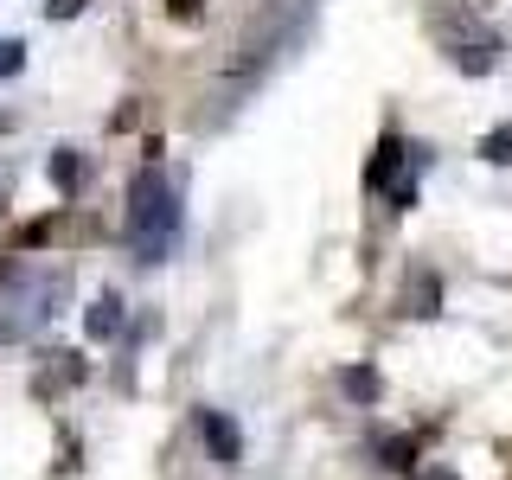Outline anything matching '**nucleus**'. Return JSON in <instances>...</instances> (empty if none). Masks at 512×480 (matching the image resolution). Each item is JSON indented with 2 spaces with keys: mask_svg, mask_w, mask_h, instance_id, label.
<instances>
[{
  "mask_svg": "<svg viewBox=\"0 0 512 480\" xmlns=\"http://www.w3.org/2000/svg\"><path fill=\"white\" fill-rule=\"evenodd\" d=\"M429 39H436V52L455 64L461 77H487L493 64H500V32L480 20L474 7H461V0L429 7Z\"/></svg>",
  "mask_w": 512,
  "mask_h": 480,
  "instance_id": "7ed1b4c3",
  "label": "nucleus"
},
{
  "mask_svg": "<svg viewBox=\"0 0 512 480\" xmlns=\"http://www.w3.org/2000/svg\"><path fill=\"white\" fill-rule=\"evenodd\" d=\"M397 160H404V141L384 135V141H378V154H372V167H365V192H384V186H391Z\"/></svg>",
  "mask_w": 512,
  "mask_h": 480,
  "instance_id": "0eeeda50",
  "label": "nucleus"
},
{
  "mask_svg": "<svg viewBox=\"0 0 512 480\" xmlns=\"http://www.w3.org/2000/svg\"><path fill=\"white\" fill-rule=\"evenodd\" d=\"M410 480H461V474H448V468H416Z\"/></svg>",
  "mask_w": 512,
  "mask_h": 480,
  "instance_id": "4468645a",
  "label": "nucleus"
},
{
  "mask_svg": "<svg viewBox=\"0 0 512 480\" xmlns=\"http://www.w3.org/2000/svg\"><path fill=\"white\" fill-rule=\"evenodd\" d=\"M20 64H26V45L20 39H0V77H13Z\"/></svg>",
  "mask_w": 512,
  "mask_h": 480,
  "instance_id": "f8f14e48",
  "label": "nucleus"
},
{
  "mask_svg": "<svg viewBox=\"0 0 512 480\" xmlns=\"http://www.w3.org/2000/svg\"><path fill=\"white\" fill-rule=\"evenodd\" d=\"M52 180H58V192H77V186H84V160H77V148H58L52 154Z\"/></svg>",
  "mask_w": 512,
  "mask_h": 480,
  "instance_id": "9d476101",
  "label": "nucleus"
},
{
  "mask_svg": "<svg viewBox=\"0 0 512 480\" xmlns=\"http://www.w3.org/2000/svg\"><path fill=\"white\" fill-rule=\"evenodd\" d=\"M480 160H493V167H512V122L493 128V135L480 141Z\"/></svg>",
  "mask_w": 512,
  "mask_h": 480,
  "instance_id": "9b49d317",
  "label": "nucleus"
},
{
  "mask_svg": "<svg viewBox=\"0 0 512 480\" xmlns=\"http://www.w3.org/2000/svg\"><path fill=\"white\" fill-rule=\"evenodd\" d=\"M90 0H45V20H77Z\"/></svg>",
  "mask_w": 512,
  "mask_h": 480,
  "instance_id": "ddd939ff",
  "label": "nucleus"
},
{
  "mask_svg": "<svg viewBox=\"0 0 512 480\" xmlns=\"http://www.w3.org/2000/svg\"><path fill=\"white\" fill-rule=\"evenodd\" d=\"M340 391L352 397V404H378V397H384V378L372 372V365H346V372H340Z\"/></svg>",
  "mask_w": 512,
  "mask_h": 480,
  "instance_id": "1a4fd4ad",
  "label": "nucleus"
},
{
  "mask_svg": "<svg viewBox=\"0 0 512 480\" xmlns=\"http://www.w3.org/2000/svg\"><path fill=\"white\" fill-rule=\"evenodd\" d=\"M122 320H128V314H122V295H109V288H103V295L84 308V333H90V340H116Z\"/></svg>",
  "mask_w": 512,
  "mask_h": 480,
  "instance_id": "423d86ee",
  "label": "nucleus"
},
{
  "mask_svg": "<svg viewBox=\"0 0 512 480\" xmlns=\"http://www.w3.org/2000/svg\"><path fill=\"white\" fill-rule=\"evenodd\" d=\"M199 436H205V448H212L218 468H244V429H237L224 410H212V404L199 410Z\"/></svg>",
  "mask_w": 512,
  "mask_h": 480,
  "instance_id": "20e7f679",
  "label": "nucleus"
},
{
  "mask_svg": "<svg viewBox=\"0 0 512 480\" xmlns=\"http://www.w3.org/2000/svg\"><path fill=\"white\" fill-rule=\"evenodd\" d=\"M404 314H416V320H436L442 314V282L429 276V269L404 276Z\"/></svg>",
  "mask_w": 512,
  "mask_h": 480,
  "instance_id": "39448f33",
  "label": "nucleus"
},
{
  "mask_svg": "<svg viewBox=\"0 0 512 480\" xmlns=\"http://www.w3.org/2000/svg\"><path fill=\"white\" fill-rule=\"evenodd\" d=\"M128 244L141 263H167L180 244V192L160 167H141L128 186Z\"/></svg>",
  "mask_w": 512,
  "mask_h": 480,
  "instance_id": "f257e3e1",
  "label": "nucleus"
},
{
  "mask_svg": "<svg viewBox=\"0 0 512 480\" xmlns=\"http://www.w3.org/2000/svg\"><path fill=\"white\" fill-rule=\"evenodd\" d=\"M71 295L64 269H32V263H0V340H26L58 314Z\"/></svg>",
  "mask_w": 512,
  "mask_h": 480,
  "instance_id": "f03ea898",
  "label": "nucleus"
},
{
  "mask_svg": "<svg viewBox=\"0 0 512 480\" xmlns=\"http://www.w3.org/2000/svg\"><path fill=\"white\" fill-rule=\"evenodd\" d=\"M167 7H173V13H199L205 0H167Z\"/></svg>",
  "mask_w": 512,
  "mask_h": 480,
  "instance_id": "2eb2a0df",
  "label": "nucleus"
},
{
  "mask_svg": "<svg viewBox=\"0 0 512 480\" xmlns=\"http://www.w3.org/2000/svg\"><path fill=\"white\" fill-rule=\"evenodd\" d=\"M416 455H423V442H416V436H378V461L391 474H416Z\"/></svg>",
  "mask_w": 512,
  "mask_h": 480,
  "instance_id": "6e6552de",
  "label": "nucleus"
}]
</instances>
